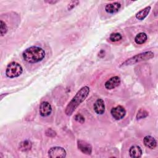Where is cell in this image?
I'll use <instances>...</instances> for the list:
<instances>
[{
    "instance_id": "cell-10",
    "label": "cell",
    "mask_w": 158,
    "mask_h": 158,
    "mask_svg": "<svg viewBox=\"0 0 158 158\" xmlns=\"http://www.w3.org/2000/svg\"><path fill=\"white\" fill-rule=\"evenodd\" d=\"M93 109L94 112L99 115H102L105 112V104L104 101L99 98L98 99L93 105Z\"/></svg>"
},
{
    "instance_id": "cell-5",
    "label": "cell",
    "mask_w": 158,
    "mask_h": 158,
    "mask_svg": "<svg viewBox=\"0 0 158 158\" xmlns=\"http://www.w3.org/2000/svg\"><path fill=\"white\" fill-rule=\"evenodd\" d=\"M66 151L60 146H54L48 151V156L51 158H62L66 156Z\"/></svg>"
},
{
    "instance_id": "cell-15",
    "label": "cell",
    "mask_w": 158,
    "mask_h": 158,
    "mask_svg": "<svg viewBox=\"0 0 158 158\" xmlns=\"http://www.w3.org/2000/svg\"><path fill=\"white\" fill-rule=\"evenodd\" d=\"M147 39H148L147 35L145 33L141 32L136 35L134 40L137 44H142L146 41Z\"/></svg>"
},
{
    "instance_id": "cell-16",
    "label": "cell",
    "mask_w": 158,
    "mask_h": 158,
    "mask_svg": "<svg viewBox=\"0 0 158 158\" xmlns=\"http://www.w3.org/2000/svg\"><path fill=\"white\" fill-rule=\"evenodd\" d=\"M31 147H32L31 142L29 140H25V141H22L19 144V148L20 151L25 152V151H28L30 150Z\"/></svg>"
},
{
    "instance_id": "cell-13",
    "label": "cell",
    "mask_w": 158,
    "mask_h": 158,
    "mask_svg": "<svg viewBox=\"0 0 158 158\" xmlns=\"http://www.w3.org/2000/svg\"><path fill=\"white\" fill-rule=\"evenodd\" d=\"M142 149L137 145H133L129 149V154L131 157H140L142 156Z\"/></svg>"
},
{
    "instance_id": "cell-22",
    "label": "cell",
    "mask_w": 158,
    "mask_h": 158,
    "mask_svg": "<svg viewBox=\"0 0 158 158\" xmlns=\"http://www.w3.org/2000/svg\"><path fill=\"white\" fill-rule=\"evenodd\" d=\"M79 1H71L69 4H68V6H67V9L69 10H72V9H73L75 6H77L78 4H79Z\"/></svg>"
},
{
    "instance_id": "cell-4",
    "label": "cell",
    "mask_w": 158,
    "mask_h": 158,
    "mask_svg": "<svg viewBox=\"0 0 158 158\" xmlns=\"http://www.w3.org/2000/svg\"><path fill=\"white\" fill-rule=\"evenodd\" d=\"M23 72V68L20 64L16 62L9 63L6 70V75L10 78L19 77Z\"/></svg>"
},
{
    "instance_id": "cell-7",
    "label": "cell",
    "mask_w": 158,
    "mask_h": 158,
    "mask_svg": "<svg viewBox=\"0 0 158 158\" xmlns=\"http://www.w3.org/2000/svg\"><path fill=\"white\" fill-rule=\"evenodd\" d=\"M77 146L78 149L83 154L90 155L92 152V146L85 141L79 139L77 141Z\"/></svg>"
},
{
    "instance_id": "cell-18",
    "label": "cell",
    "mask_w": 158,
    "mask_h": 158,
    "mask_svg": "<svg viewBox=\"0 0 158 158\" xmlns=\"http://www.w3.org/2000/svg\"><path fill=\"white\" fill-rule=\"evenodd\" d=\"M149 113L144 109H139L136 114V118L137 119H141V118H146L148 116Z\"/></svg>"
},
{
    "instance_id": "cell-17",
    "label": "cell",
    "mask_w": 158,
    "mask_h": 158,
    "mask_svg": "<svg viewBox=\"0 0 158 158\" xmlns=\"http://www.w3.org/2000/svg\"><path fill=\"white\" fill-rule=\"evenodd\" d=\"M122 39V35L118 33H111L109 36V40L112 42H117Z\"/></svg>"
},
{
    "instance_id": "cell-8",
    "label": "cell",
    "mask_w": 158,
    "mask_h": 158,
    "mask_svg": "<svg viewBox=\"0 0 158 158\" xmlns=\"http://www.w3.org/2000/svg\"><path fill=\"white\" fill-rule=\"evenodd\" d=\"M40 114L41 117H48L52 112L51 105L47 101L42 102L40 105L39 108Z\"/></svg>"
},
{
    "instance_id": "cell-6",
    "label": "cell",
    "mask_w": 158,
    "mask_h": 158,
    "mask_svg": "<svg viewBox=\"0 0 158 158\" xmlns=\"http://www.w3.org/2000/svg\"><path fill=\"white\" fill-rule=\"evenodd\" d=\"M110 114L114 119L119 120L122 119L125 116L126 110L123 106L118 105L111 109Z\"/></svg>"
},
{
    "instance_id": "cell-11",
    "label": "cell",
    "mask_w": 158,
    "mask_h": 158,
    "mask_svg": "<svg viewBox=\"0 0 158 158\" xmlns=\"http://www.w3.org/2000/svg\"><path fill=\"white\" fill-rule=\"evenodd\" d=\"M121 7V4L118 2H114L107 4L105 6V10L108 14H115L117 12Z\"/></svg>"
},
{
    "instance_id": "cell-19",
    "label": "cell",
    "mask_w": 158,
    "mask_h": 158,
    "mask_svg": "<svg viewBox=\"0 0 158 158\" xmlns=\"http://www.w3.org/2000/svg\"><path fill=\"white\" fill-rule=\"evenodd\" d=\"M8 28L6 23L2 20L0 21V34L1 36H4L7 31Z\"/></svg>"
},
{
    "instance_id": "cell-14",
    "label": "cell",
    "mask_w": 158,
    "mask_h": 158,
    "mask_svg": "<svg viewBox=\"0 0 158 158\" xmlns=\"http://www.w3.org/2000/svg\"><path fill=\"white\" fill-rule=\"evenodd\" d=\"M151 6H147V7H144V9L139 10V12H138L136 14V15H135L136 18L139 20H144L149 14V13L151 10Z\"/></svg>"
},
{
    "instance_id": "cell-12",
    "label": "cell",
    "mask_w": 158,
    "mask_h": 158,
    "mask_svg": "<svg viewBox=\"0 0 158 158\" xmlns=\"http://www.w3.org/2000/svg\"><path fill=\"white\" fill-rule=\"evenodd\" d=\"M143 143L147 148L153 149L157 146V141L155 138L151 136H146L143 139Z\"/></svg>"
},
{
    "instance_id": "cell-23",
    "label": "cell",
    "mask_w": 158,
    "mask_h": 158,
    "mask_svg": "<svg viewBox=\"0 0 158 158\" xmlns=\"http://www.w3.org/2000/svg\"><path fill=\"white\" fill-rule=\"evenodd\" d=\"M45 2H47V3H49V4H53L57 3L58 1H46Z\"/></svg>"
},
{
    "instance_id": "cell-21",
    "label": "cell",
    "mask_w": 158,
    "mask_h": 158,
    "mask_svg": "<svg viewBox=\"0 0 158 158\" xmlns=\"http://www.w3.org/2000/svg\"><path fill=\"white\" fill-rule=\"evenodd\" d=\"M74 118H75V120L77 122H79L80 123H83L84 122H85L84 117L81 114H77V115H75Z\"/></svg>"
},
{
    "instance_id": "cell-9",
    "label": "cell",
    "mask_w": 158,
    "mask_h": 158,
    "mask_svg": "<svg viewBox=\"0 0 158 158\" xmlns=\"http://www.w3.org/2000/svg\"><path fill=\"white\" fill-rule=\"evenodd\" d=\"M121 80L118 76H114L107 80L104 83V86L107 89H113L120 84Z\"/></svg>"
},
{
    "instance_id": "cell-1",
    "label": "cell",
    "mask_w": 158,
    "mask_h": 158,
    "mask_svg": "<svg viewBox=\"0 0 158 158\" xmlns=\"http://www.w3.org/2000/svg\"><path fill=\"white\" fill-rule=\"evenodd\" d=\"M89 88L88 86H84L81 87L66 106L65 114L68 116L71 115L80 104L86 99L89 95Z\"/></svg>"
},
{
    "instance_id": "cell-2",
    "label": "cell",
    "mask_w": 158,
    "mask_h": 158,
    "mask_svg": "<svg viewBox=\"0 0 158 158\" xmlns=\"http://www.w3.org/2000/svg\"><path fill=\"white\" fill-rule=\"evenodd\" d=\"M46 53L40 47L33 46L26 49L22 53L23 59L27 62L35 64L41 61L45 57Z\"/></svg>"
},
{
    "instance_id": "cell-3",
    "label": "cell",
    "mask_w": 158,
    "mask_h": 158,
    "mask_svg": "<svg viewBox=\"0 0 158 158\" xmlns=\"http://www.w3.org/2000/svg\"><path fill=\"white\" fill-rule=\"evenodd\" d=\"M154 56V54L153 52H152L151 51H145L144 52L138 54L135 56H133L127 59L125 61H124L123 63L121 64L120 67L133 65V64H135L138 63L141 61H144V60L151 59L153 58Z\"/></svg>"
},
{
    "instance_id": "cell-20",
    "label": "cell",
    "mask_w": 158,
    "mask_h": 158,
    "mask_svg": "<svg viewBox=\"0 0 158 158\" xmlns=\"http://www.w3.org/2000/svg\"><path fill=\"white\" fill-rule=\"evenodd\" d=\"M45 134L48 137H54L56 136V132L51 128H48L45 131Z\"/></svg>"
}]
</instances>
